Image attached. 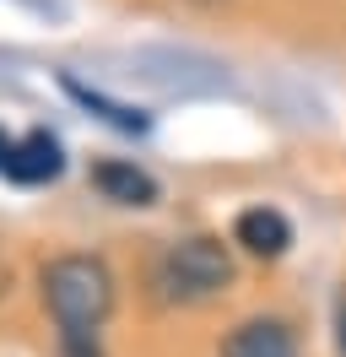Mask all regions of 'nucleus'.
<instances>
[{
	"instance_id": "6e6552de",
	"label": "nucleus",
	"mask_w": 346,
	"mask_h": 357,
	"mask_svg": "<svg viewBox=\"0 0 346 357\" xmlns=\"http://www.w3.org/2000/svg\"><path fill=\"white\" fill-rule=\"evenodd\" d=\"M11 146H17V141H6V130H0V174H6V157H11Z\"/></svg>"
},
{
	"instance_id": "f257e3e1",
	"label": "nucleus",
	"mask_w": 346,
	"mask_h": 357,
	"mask_svg": "<svg viewBox=\"0 0 346 357\" xmlns=\"http://www.w3.org/2000/svg\"><path fill=\"white\" fill-rule=\"evenodd\" d=\"M43 303L60 341H98V325L114 314V276L98 255H60L43 266Z\"/></svg>"
},
{
	"instance_id": "0eeeda50",
	"label": "nucleus",
	"mask_w": 346,
	"mask_h": 357,
	"mask_svg": "<svg viewBox=\"0 0 346 357\" xmlns=\"http://www.w3.org/2000/svg\"><path fill=\"white\" fill-rule=\"evenodd\" d=\"M60 87L70 92L82 109H92L98 119H103V125H114V130H125V135H146V130H151V119H146L141 109H130V103H114L108 92H98V87H86V82H76L70 70L60 76Z\"/></svg>"
},
{
	"instance_id": "7ed1b4c3",
	"label": "nucleus",
	"mask_w": 346,
	"mask_h": 357,
	"mask_svg": "<svg viewBox=\"0 0 346 357\" xmlns=\"http://www.w3.org/2000/svg\"><path fill=\"white\" fill-rule=\"evenodd\" d=\"M222 357H298V335L287 319H243L227 331Z\"/></svg>"
},
{
	"instance_id": "20e7f679",
	"label": "nucleus",
	"mask_w": 346,
	"mask_h": 357,
	"mask_svg": "<svg viewBox=\"0 0 346 357\" xmlns=\"http://www.w3.org/2000/svg\"><path fill=\"white\" fill-rule=\"evenodd\" d=\"M60 168H65V152L49 130L22 135L11 146V157H6V178L11 184H49V178H60Z\"/></svg>"
},
{
	"instance_id": "f03ea898",
	"label": "nucleus",
	"mask_w": 346,
	"mask_h": 357,
	"mask_svg": "<svg viewBox=\"0 0 346 357\" xmlns=\"http://www.w3.org/2000/svg\"><path fill=\"white\" fill-rule=\"evenodd\" d=\"M151 287L163 303H211L222 292L233 287V255L222 249V238H206V233H195V238H179L157 255V266H151Z\"/></svg>"
},
{
	"instance_id": "423d86ee",
	"label": "nucleus",
	"mask_w": 346,
	"mask_h": 357,
	"mask_svg": "<svg viewBox=\"0 0 346 357\" xmlns=\"http://www.w3.org/2000/svg\"><path fill=\"white\" fill-rule=\"evenodd\" d=\"M92 184L119 206H151L157 201V178H151L146 168H135V162H119V157L98 162V168H92Z\"/></svg>"
},
{
	"instance_id": "39448f33",
	"label": "nucleus",
	"mask_w": 346,
	"mask_h": 357,
	"mask_svg": "<svg viewBox=\"0 0 346 357\" xmlns=\"http://www.w3.org/2000/svg\"><path fill=\"white\" fill-rule=\"evenodd\" d=\"M233 238L249 249V255H260V260H276V255L292 249V222H287L281 211H271V206H255V211H243L233 222Z\"/></svg>"
}]
</instances>
